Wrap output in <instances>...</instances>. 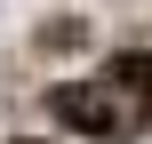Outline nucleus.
Here are the masks:
<instances>
[{
  "label": "nucleus",
  "instance_id": "f257e3e1",
  "mask_svg": "<svg viewBox=\"0 0 152 144\" xmlns=\"http://www.w3.org/2000/svg\"><path fill=\"white\" fill-rule=\"evenodd\" d=\"M48 112H56L64 128H80V136H120V128H128L112 80H64V88H48Z\"/></svg>",
  "mask_w": 152,
  "mask_h": 144
},
{
  "label": "nucleus",
  "instance_id": "f03ea898",
  "mask_svg": "<svg viewBox=\"0 0 152 144\" xmlns=\"http://www.w3.org/2000/svg\"><path fill=\"white\" fill-rule=\"evenodd\" d=\"M104 80H112L120 96H136V104H144V112H152V48H144V56H120V64H112Z\"/></svg>",
  "mask_w": 152,
  "mask_h": 144
}]
</instances>
